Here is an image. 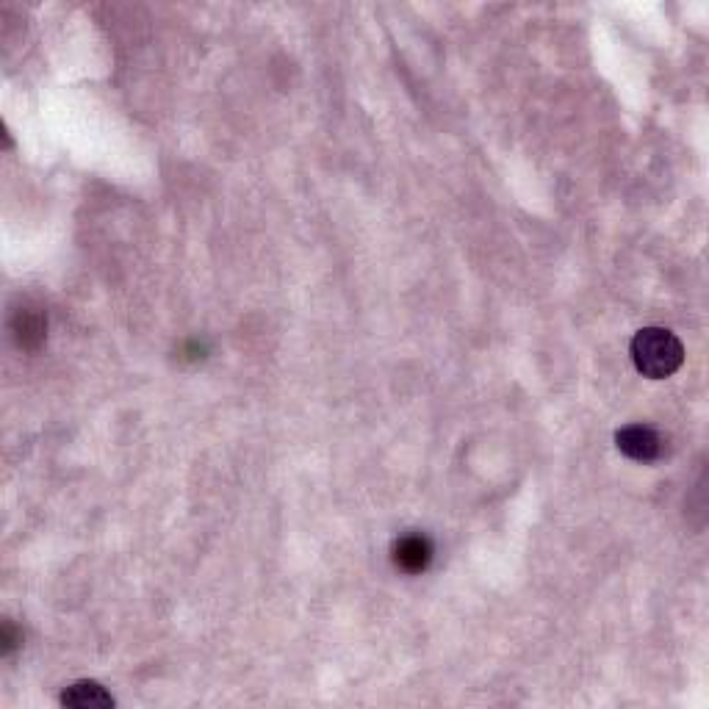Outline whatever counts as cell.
I'll use <instances>...</instances> for the list:
<instances>
[{"mask_svg": "<svg viewBox=\"0 0 709 709\" xmlns=\"http://www.w3.org/2000/svg\"><path fill=\"white\" fill-rule=\"evenodd\" d=\"M433 560V543L430 538H424L419 532L413 535H402L397 543H394V563L408 571V574H419L424 571L427 565Z\"/></svg>", "mask_w": 709, "mask_h": 709, "instance_id": "3", "label": "cell"}, {"mask_svg": "<svg viewBox=\"0 0 709 709\" xmlns=\"http://www.w3.org/2000/svg\"><path fill=\"white\" fill-rule=\"evenodd\" d=\"M632 361L637 372L651 380L671 377L682 361H685V347L682 341L673 336L671 330L662 327H646L632 338Z\"/></svg>", "mask_w": 709, "mask_h": 709, "instance_id": "1", "label": "cell"}, {"mask_svg": "<svg viewBox=\"0 0 709 709\" xmlns=\"http://www.w3.org/2000/svg\"><path fill=\"white\" fill-rule=\"evenodd\" d=\"M615 444H618V449L624 452L626 457H632V460H654V457H660L662 452V438L651 427H646V424H632V427H624L621 433L615 435Z\"/></svg>", "mask_w": 709, "mask_h": 709, "instance_id": "2", "label": "cell"}, {"mask_svg": "<svg viewBox=\"0 0 709 709\" xmlns=\"http://www.w3.org/2000/svg\"><path fill=\"white\" fill-rule=\"evenodd\" d=\"M14 336L23 347L34 349L45 338V319L37 311H20L14 316Z\"/></svg>", "mask_w": 709, "mask_h": 709, "instance_id": "5", "label": "cell"}, {"mask_svg": "<svg viewBox=\"0 0 709 709\" xmlns=\"http://www.w3.org/2000/svg\"><path fill=\"white\" fill-rule=\"evenodd\" d=\"M61 704L75 709H106L114 707V698L97 682H75L61 693Z\"/></svg>", "mask_w": 709, "mask_h": 709, "instance_id": "4", "label": "cell"}]
</instances>
